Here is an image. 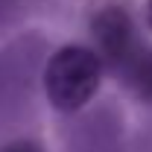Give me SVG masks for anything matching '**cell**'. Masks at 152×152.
<instances>
[{
  "label": "cell",
  "mask_w": 152,
  "mask_h": 152,
  "mask_svg": "<svg viewBox=\"0 0 152 152\" xmlns=\"http://www.w3.org/2000/svg\"><path fill=\"white\" fill-rule=\"evenodd\" d=\"M132 82L143 99H152V53L137 56V61L132 64Z\"/></svg>",
  "instance_id": "cell-3"
},
{
  "label": "cell",
  "mask_w": 152,
  "mask_h": 152,
  "mask_svg": "<svg viewBox=\"0 0 152 152\" xmlns=\"http://www.w3.org/2000/svg\"><path fill=\"white\" fill-rule=\"evenodd\" d=\"M102 79V61L91 47L64 44L44 67V91L58 111H79L96 94Z\"/></svg>",
  "instance_id": "cell-1"
},
{
  "label": "cell",
  "mask_w": 152,
  "mask_h": 152,
  "mask_svg": "<svg viewBox=\"0 0 152 152\" xmlns=\"http://www.w3.org/2000/svg\"><path fill=\"white\" fill-rule=\"evenodd\" d=\"M3 152H41L35 146V143H15V146H9V149H3Z\"/></svg>",
  "instance_id": "cell-4"
},
{
  "label": "cell",
  "mask_w": 152,
  "mask_h": 152,
  "mask_svg": "<svg viewBox=\"0 0 152 152\" xmlns=\"http://www.w3.org/2000/svg\"><path fill=\"white\" fill-rule=\"evenodd\" d=\"M94 41H96V56L99 61L105 58L114 67H129L137 61V38H134L132 18L117 9L108 6L94 18Z\"/></svg>",
  "instance_id": "cell-2"
},
{
  "label": "cell",
  "mask_w": 152,
  "mask_h": 152,
  "mask_svg": "<svg viewBox=\"0 0 152 152\" xmlns=\"http://www.w3.org/2000/svg\"><path fill=\"white\" fill-rule=\"evenodd\" d=\"M146 20H149V26H152V0L146 3Z\"/></svg>",
  "instance_id": "cell-5"
}]
</instances>
